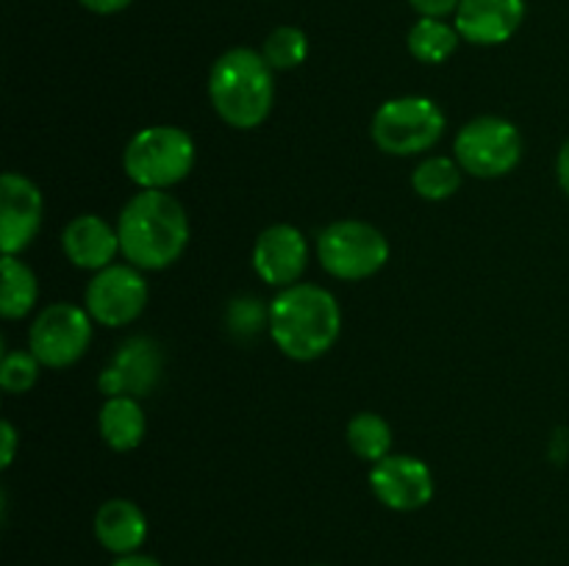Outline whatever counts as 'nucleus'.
I'll list each match as a JSON object with an SVG mask.
<instances>
[{
  "label": "nucleus",
  "instance_id": "1",
  "mask_svg": "<svg viewBox=\"0 0 569 566\" xmlns=\"http://www.w3.org/2000/svg\"><path fill=\"white\" fill-rule=\"evenodd\" d=\"M120 253L137 270H167L189 244V216L164 189H142L117 216Z\"/></svg>",
  "mask_w": 569,
  "mask_h": 566
},
{
  "label": "nucleus",
  "instance_id": "2",
  "mask_svg": "<svg viewBox=\"0 0 569 566\" xmlns=\"http://www.w3.org/2000/svg\"><path fill=\"white\" fill-rule=\"evenodd\" d=\"M267 311V331L272 342L292 361L320 358L337 344L342 331L337 297L315 283H292L281 289Z\"/></svg>",
  "mask_w": 569,
  "mask_h": 566
},
{
  "label": "nucleus",
  "instance_id": "3",
  "mask_svg": "<svg viewBox=\"0 0 569 566\" xmlns=\"http://www.w3.org/2000/svg\"><path fill=\"white\" fill-rule=\"evenodd\" d=\"M209 100L217 117L237 131H253L270 117L276 100L272 67L253 48H231L209 72Z\"/></svg>",
  "mask_w": 569,
  "mask_h": 566
},
{
  "label": "nucleus",
  "instance_id": "4",
  "mask_svg": "<svg viewBox=\"0 0 569 566\" xmlns=\"http://www.w3.org/2000/svg\"><path fill=\"white\" fill-rule=\"evenodd\" d=\"M194 148L192 133L176 125H150L133 133L122 153V170L142 189H170L192 172Z\"/></svg>",
  "mask_w": 569,
  "mask_h": 566
},
{
  "label": "nucleus",
  "instance_id": "5",
  "mask_svg": "<svg viewBox=\"0 0 569 566\" xmlns=\"http://www.w3.org/2000/svg\"><path fill=\"white\" fill-rule=\"evenodd\" d=\"M448 117L422 94H403L378 105L370 122V137L389 155H420L439 144Z\"/></svg>",
  "mask_w": 569,
  "mask_h": 566
},
{
  "label": "nucleus",
  "instance_id": "6",
  "mask_svg": "<svg viewBox=\"0 0 569 566\" xmlns=\"http://www.w3.org/2000/svg\"><path fill=\"white\" fill-rule=\"evenodd\" d=\"M317 259L339 281H365L389 261V242L365 220H339L317 236Z\"/></svg>",
  "mask_w": 569,
  "mask_h": 566
},
{
  "label": "nucleus",
  "instance_id": "7",
  "mask_svg": "<svg viewBox=\"0 0 569 566\" xmlns=\"http://www.w3.org/2000/svg\"><path fill=\"white\" fill-rule=\"evenodd\" d=\"M453 155L472 178H503L520 164L522 137L503 117H476L459 128Z\"/></svg>",
  "mask_w": 569,
  "mask_h": 566
},
{
  "label": "nucleus",
  "instance_id": "8",
  "mask_svg": "<svg viewBox=\"0 0 569 566\" xmlns=\"http://www.w3.org/2000/svg\"><path fill=\"white\" fill-rule=\"evenodd\" d=\"M92 342V316L87 309L72 303H50L33 320L28 331V350L39 358V364L50 370L72 366Z\"/></svg>",
  "mask_w": 569,
  "mask_h": 566
},
{
  "label": "nucleus",
  "instance_id": "9",
  "mask_svg": "<svg viewBox=\"0 0 569 566\" xmlns=\"http://www.w3.org/2000/svg\"><path fill=\"white\" fill-rule=\"evenodd\" d=\"M148 281L133 264H111L94 272L89 281L83 305L89 316L106 327L131 325L148 305Z\"/></svg>",
  "mask_w": 569,
  "mask_h": 566
},
{
  "label": "nucleus",
  "instance_id": "10",
  "mask_svg": "<svg viewBox=\"0 0 569 566\" xmlns=\"http://www.w3.org/2000/svg\"><path fill=\"white\" fill-rule=\"evenodd\" d=\"M44 200L37 183L20 172L0 178V250L17 255L37 239L42 228Z\"/></svg>",
  "mask_w": 569,
  "mask_h": 566
},
{
  "label": "nucleus",
  "instance_id": "11",
  "mask_svg": "<svg viewBox=\"0 0 569 566\" xmlns=\"http://www.w3.org/2000/svg\"><path fill=\"white\" fill-rule=\"evenodd\" d=\"M370 488L387 508L417 511L431 503L433 475L426 461L415 455H387L372 464Z\"/></svg>",
  "mask_w": 569,
  "mask_h": 566
},
{
  "label": "nucleus",
  "instance_id": "12",
  "mask_svg": "<svg viewBox=\"0 0 569 566\" xmlns=\"http://www.w3.org/2000/svg\"><path fill=\"white\" fill-rule=\"evenodd\" d=\"M309 264V242L295 225L278 222L259 233L253 244V270L264 283L276 289H287L298 283V277Z\"/></svg>",
  "mask_w": 569,
  "mask_h": 566
},
{
  "label": "nucleus",
  "instance_id": "13",
  "mask_svg": "<svg viewBox=\"0 0 569 566\" xmlns=\"http://www.w3.org/2000/svg\"><path fill=\"white\" fill-rule=\"evenodd\" d=\"M161 375V353L150 338H128L109 366L100 372L98 388L106 397H144Z\"/></svg>",
  "mask_w": 569,
  "mask_h": 566
},
{
  "label": "nucleus",
  "instance_id": "14",
  "mask_svg": "<svg viewBox=\"0 0 569 566\" xmlns=\"http://www.w3.org/2000/svg\"><path fill=\"white\" fill-rule=\"evenodd\" d=\"M526 20V0H461L456 31L470 44H503Z\"/></svg>",
  "mask_w": 569,
  "mask_h": 566
},
{
  "label": "nucleus",
  "instance_id": "15",
  "mask_svg": "<svg viewBox=\"0 0 569 566\" xmlns=\"http://www.w3.org/2000/svg\"><path fill=\"white\" fill-rule=\"evenodd\" d=\"M61 247L78 270L100 272L114 261L117 250H120V236H117V228H111L103 216L81 214L64 228Z\"/></svg>",
  "mask_w": 569,
  "mask_h": 566
},
{
  "label": "nucleus",
  "instance_id": "16",
  "mask_svg": "<svg viewBox=\"0 0 569 566\" xmlns=\"http://www.w3.org/2000/svg\"><path fill=\"white\" fill-rule=\"evenodd\" d=\"M94 536L109 553L133 555L148 538V519L131 499H106L94 514Z\"/></svg>",
  "mask_w": 569,
  "mask_h": 566
},
{
  "label": "nucleus",
  "instance_id": "17",
  "mask_svg": "<svg viewBox=\"0 0 569 566\" xmlns=\"http://www.w3.org/2000/svg\"><path fill=\"white\" fill-rule=\"evenodd\" d=\"M98 422L106 447H111L114 453H128V449L139 447L144 438V431H148L142 405L137 403V397H128V394L106 397Z\"/></svg>",
  "mask_w": 569,
  "mask_h": 566
},
{
  "label": "nucleus",
  "instance_id": "18",
  "mask_svg": "<svg viewBox=\"0 0 569 566\" xmlns=\"http://www.w3.org/2000/svg\"><path fill=\"white\" fill-rule=\"evenodd\" d=\"M3 289H0V314L3 320H22L39 300V283L31 266L22 264L17 255H3Z\"/></svg>",
  "mask_w": 569,
  "mask_h": 566
},
{
  "label": "nucleus",
  "instance_id": "19",
  "mask_svg": "<svg viewBox=\"0 0 569 566\" xmlns=\"http://www.w3.org/2000/svg\"><path fill=\"white\" fill-rule=\"evenodd\" d=\"M461 33L437 17H420L409 31V53L422 64H442L459 48Z\"/></svg>",
  "mask_w": 569,
  "mask_h": 566
},
{
  "label": "nucleus",
  "instance_id": "20",
  "mask_svg": "<svg viewBox=\"0 0 569 566\" xmlns=\"http://www.w3.org/2000/svg\"><path fill=\"white\" fill-rule=\"evenodd\" d=\"M461 175H465V170H461L459 161L448 159V155H431V159L420 161L417 170L411 172V186L422 200L439 203V200H448L459 192Z\"/></svg>",
  "mask_w": 569,
  "mask_h": 566
},
{
  "label": "nucleus",
  "instance_id": "21",
  "mask_svg": "<svg viewBox=\"0 0 569 566\" xmlns=\"http://www.w3.org/2000/svg\"><path fill=\"white\" fill-rule=\"evenodd\" d=\"M348 447L359 455L361 461H383L387 455H392V427L376 411H361L353 420L348 422Z\"/></svg>",
  "mask_w": 569,
  "mask_h": 566
},
{
  "label": "nucleus",
  "instance_id": "22",
  "mask_svg": "<svg viewBox=\"0 0 569 566\" xmlns=\"http://www.w3.org/2000/svg\"><path fill=\"white\" fill-rule=\"evenodd\" d=\"M261 53H264L267 64H270L272 70H295V67L303 64L306 55H309V37L295 26H278L276 31L264 39Z\"/></svg>",
  "mask_w": 569,
  "mask_h": 566
},
{
  "label": "nucleus",
  "instance_id": "23",
  "mask_svg": "<svg viewBox=\"0 0 569 566\" xmlns=\"http://www.w3.org/2000/svg\"><path fill=\"white\" fill-rule=\"evenodd\" d=\"M39 358L28 350H14V353H6L0 361V386L9 394H26L28 388L37 383L39 377Z\"/></svg>",
  "mask_w": 569,
  "mask_h": 566
},
{
  "label": "nucleus",
  "instance_id": "24",
  "mask_svg": "<svg viewBox=\"0 0 569 566\" xmlns=\"http://www.w3.org/2000/svg\"><path fill=\"white\" fill-rule=\"evenodd\" d=\"M228 320H231V327L248 325V333H256L261 325H264V320H270V311H264V303H259V300L242 297L231 303V314H228Z\"/></svg>",
  "mask_w": 569,
  "mask_h": 566
},
{
  "label": "nucleus",
  "instance_id": "25",
  "mask_svg": "<svg viewBox=\"0 0 569 566\" xmlns=\"http://www.w3.org/2000/svg\"><path fill=\"white\" fill-rule=\"evenodd\" d=\"M409 3L420 17H437V20H442L450 11L459 9L461 0H409Z\"/></svg>",
  "mask_w": 569,
  "mask_h": 566
},
{
  "label": "nucleus",
  "instance_id": "26",
  "mask_svg": "<svg viewBox=\"0 0 569 566\" xmlns=\"http://www.w3.org/2000/svg\"><path fill=\"white\" fill-rule=\"evenodd\" d=\"M0 436H3V461H0V466L9 469L17 453V431L9 420H3V425H0Z\"/></svg>",
  "mask_w": 569,
  "mask_h": 566
},
{
  "label": "nucleus",
  "instance_id": "27",
  "mask_svg": "<svg viewBox=\"0 0 569 566\" xmlns=\"http://www.w3.org/2000/svg\"><path fill=\"white\" fill-rule=\"evenodd\" d=\"M83 9L94 11V14H117V11L128 9L133 0H78Z\"/></svg>",
  "mask_w": 569,
  "mask_h": 566
},
{
  "label": "nucleus",
  "instance_id": "28",
  "mask_svg": "<svg viewBox=\"0 0 569 566\" xmlns=\"http://www.w3.org/2000/svg\"><path fill=\"white\" fill-rule=\"evenodd\" d=\"M556 175H559V186L565 189V194L569 198V139L565 142V148L559 150V161H556Z\"/></svg>",
  "mask_w": 569,
  "mask_h": 566
},
{
  "label": "nucleus",
  "instance_id": "29",
  "mask_svg": "<svg viewBox=\"0 0 569 566\" xmlns=\"http://www.w3.org/2000/svg\"><path fill=\"white\" fill-rule=\"evenodd\" d=\"M111 566H161L159 560H153V558H148V555H120V560H114V564Z\"/></svg>",
  "mask_w": 569,
  "mask_h": 566
}]
</instances>
